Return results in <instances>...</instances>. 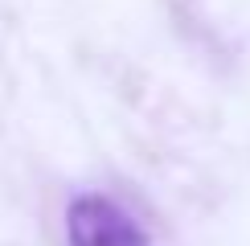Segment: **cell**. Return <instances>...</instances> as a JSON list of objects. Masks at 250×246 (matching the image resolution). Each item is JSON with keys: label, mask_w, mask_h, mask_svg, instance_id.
Masks as SVG:
<instances>
[{"label": "cell", "mask_w": 250, "mask_h": 246, "mask_svg": "<svg viewBox=\"0 0 250 246\" xmlns=\"http://www.w3.org/2000/svg\"><path fill=\"white\" fill-rule=\"evenodd\" d=\"M66 234L70 246H152L140 222L131 218L123 205L99 193H82L70 201L66 213Z\"/></svg>", "instance_id": "obj_1"}]
</instances>
